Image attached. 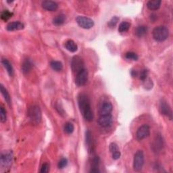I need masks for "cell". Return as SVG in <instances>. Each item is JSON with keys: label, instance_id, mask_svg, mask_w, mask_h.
<instances>
[{"label": "cell", "instance_id": "obj_3", "mask_svg": "<svg viewBox=\"0 0 173 173\" xmlns=\"http://www.w3.org/2000/svg\"><path fill=\"white\" fill-rule=\"evenodd\" d=\"M152 35L156 41L162 42L168 37L169 30L165 26H159L153 30Z\"/></svg>", "mask_w": 173, "mask_h": 173}, {"label": "cell", "instance_id": "obj_14", "mask_svg": "<svg viewBox=\"0 0 173 173\" xmlns=\"http://www.w3.org/2000/svg\"><path fill=\"white\" fill-rule=\"evenodd\" d=\"M24 28V25L23 23H22L20 21H14L7 25L6 29L9 31H19Z\"/></svg>", "mask_w": 173, "mask_h": 173}, {"label": "cell", "instance_id": "obj_27", "mask_svg": "<svg viewBox=\"0 0 173 173\" xmlns=\"http://www.w3.org/2000/svg\"><path fill=\"white\" fill-rule=\"evenodd\" d=\"M143 85L147 90H150L153 88V82L149 77L146 78L144 81H143Z\"/></svg>", "mask_w": 173, "mask_h": 173}, {"label": "cell", "instance_id": "obj_25", "mask_svg": "<svg viewBox=\"0 0 173 173\" xmlns=\"http://www.w3.org/2000/svg\"><path fill=\"white\" fill-rule=\"evenodd\" d=\"M64 130L66 134H72L74 130V126L73 123L71 122H66L64 127Z\"/></svg>", "mask_w": 173, "mask_h": 173}, {"label": "cell", "instance_id": "obj_17", "mask_svg": "<svg viewBox=\"0 0 173 173\" xmlns=\"http://www.w3.org/2000/svg\"><path fill=\"white\" fill-rule=\"evenodd\" d=\"M64 47L68 51H69L72 53H74L78 50V46L77 43L73 40H68L64 43Z\"/></svg>", "mask_w": 173, "mask_h": 173}, {"label": "cell", "instance_id": "obj_38", "mask_svg": "<svg viewBox=\"0 0 173 173\" xmlns=\"http://www.w3.org/2000/svg\"><path fill=\"white\" fill-rule=\"evenodd\" d=\"M90 172H92V173H94V172H100V170L98 168H91V171H89Z\"/></svg>", "mask_w": 173, "mask_h": 173}, {"label": "cell", "instance_id": "obj_22", "mask_svg": "<svg viewBox=\"0 0 173 173\" xmlns=\"http://www.w3.org/2000/svg\"><path fill=\"white\" fill-rule=\"evenodd\" d=\"M50 66L51 69L56 72H60L63 69V65L61 62L56 61V60H53L50 62Z\"/></svg>", "mask_w": 173, "mask_h": 173}, {"label": "cell", "instance_id": "obj_29", "mask_svg": "<svg viewBox=\"0 0 173 173\" xmlns=\"http://www.w3.org/2000/svg\"><path fill=\"white\" fill-rule=\"evenodd\" d=\"M125 58L127 60H133V61H137L139 59V56L137 54L133 51H129L125 54Z\"/></svg>", "mask_w": 173, "mask_h": 173}, {"label": "cell", "instance_id": "obj_1", "mask_svg": "<svg viewBox=\"0 0 173 173\" xmlns=\"http://www.w3.org/2000/svg\"><path fill=\"white\" fill-rule=\"evenodd\" d=\"M78 104L81 113L87 122H91L93 120V114L91 110V103L87 95L85 93H81L78 96Z\"/></svg>", "mask_w": 173, "mask_h": 173}, {"label": "cell", "instance_id": "obj_19", "mask_svg": "<svg viewBox=\"0 0 173 173\" xmlns=\"http://www.w3.org/2000/svg\"><path fill=\"white\" fill-rule=\"evenodd\" d=\"M2 63L3 66V67L5 68L6 70H7V73L10 75V77H12L14 75V69L12 64H11L8 60L6 59H2Z\"/></svg>", "mask_w": 173, "mask_h": 173}, {"label": "cell", "instance_id": "obj_8", "mask_svg": "<svg viewBox=\"0 0 173 173\" xmlns=\"http://www.w3.org/2000/svg\"><path fill=\"white\" fill-rule=\"evenodd\" d=\"M159 110L160 113L167 116L170 120H172V110L171 108V106H169L168 103L164 99H162L160 101V105H159Z\"/></svg>", "mask_w": 173, "mask_h": 173}, {"label": "cell", "instance_id": "obj_11", "mask_svg": "<svg viewBox=\"0 0 173 173\" xmlns=\"http://www.w3.org/2000/svg\"><path fill=\"white\" fill-rule=\"evenodd\" d=\"M113 122V116L112 114L100 116L98 119V124L102 127H108Z\"/></svg>", "mask_w": 173, "mask_h": 173}, {"label": "cell", "instance_id": "obj_15", "mask_svg": "<svg viewBox=\"0 0 173 173\" xmlns=\"http://www.w3.org/2000/svg\"><path fill=\"white\" fill-rule=\"evenodd\" d=\"M163 144H164L163 139L161 135H156L155 140H154L153 143V149L154 151L156 152L160 151L163 148Z\"/></svg>", "mask_w": 173, "mask_h": 173}, {"label": "cell", "instance_id": "obj_33", "mask_svg": "<svg viewBox=\"0 0 173 173\" xmlns=\"http://www.w3.org/2000/svg\"><path fill=\"white\" fill-rule=\"evenodd\" d=\"M148 74H149V71L146 69L142 70L141 71V73L140 74V78L141 81H144L146 78L148 77Z\"/></svg>", "mask_w": 173, "mask_h": 173}, {"label": "cell", "instance_id": "obj_37", "mask_svg": "<svg viewBox=\"0 0 173 173\" xmlns=\"http://www.w3.org/2000/svg\"><path fill=\"white\" fill-rule=\"evenodd\" d=\"M131 76H132L133 77H137L138 76V73L137 72L136 70H132L131 71Z\"/></svg>", "mask_w": 173, "mask_h": 173}, {"label": "cell", "instance_id": "obj_23", "mask_svg": "<svg viewBox=\"0 0 173 173\" xmlns=\"http://www.w3.org/2000/svg\"><path fill=\"white\" fill-rule=\"evenodd\" d=\"M0 89H1L2 94L3 95V97H4L6 102L10 105L11 103V97L8 91H7V89L4 87V86H3L2 84H1V86H0Z\"/></svg>", "mask_w": 173, "mask_h": 173}, {"label": "cell", "instance_id": "obj_7", "mask_svg": "<svg viewBox=\"0 0 173 173\" xmlns=\"http://www.w3.org/2000/svg\"><path fill=\"white\" fill-rule=\"evenodd\" d=\"M76 22L78 25L84 29H90L94 26V22L88 17L78 16L76 18Z\"/></svg>", "mask_w": 173, "mask_h": 173}, {"label": "cell", "instance_id": "obj_30", "mask_svg": "<svg viewBox=\"0 0 173 173\" xmlns=\"http://www.w3.org/2000/svg\"><path fill=\"white\" fill-rule=\"evenodd\" d=\"M7 120V115H6V111L5 108L2 106L0 107V121L2 123H4Z\"/></svg>", "mask_w": 173, "mask_h": 173}, {"label": "cell", "instance_id": "obj_2", "mask_svg": "<svg viewBox=\"0 0 173 173\" xmlns=\"http://www.w3.org/2000/svg\"><path fill=\"white\" fill-rule=\"evenodd\" d=\"M27 116L32 124L37 125L41 122L42 115H41V109L38 106L34 105L28 109Z\"/></svg>", "mask_w": 173, "mask_h": 173}, {"label": "cell", "instance_id": "obj_36", "mask_svg": "<svg viewBox=\"0 0 173 173\" xmlns=\"http://www.w3.org/2000/svg\"><path fill=\"white\" fill-rule=\"evenodd\" d=\"M120 156H121V153H120V151H117V152L112 153V158L115 160H118L120 158Z\"/></svg>", "mask_w": 173, "mask_h": 173}, {"label": "cell", "instance_id": "obj_6", "mask_svg": "<svg viewBox=\"0 0 173 173\" xmlns=\"http://www.w3.org/2000/svg\"><path fill=\"white\" fill-rule=\"evenodd\" d=\"M85 64L82 60L80 56L75 55L72 58L71 60V69H72L73 72L77 74L82 70L85 69Z\"/></svg>", "mask_w": 173, "mask_h": 173}, {"label": "cell", "instance_id": "obj_32", "mask_svg": "<svg viewBox=\"0 0 173 173\" xmlns=\"http://www.w3.org/2000/svg\"><path fill=\"white\" fill-rule=\"evenodd\" d=\"M68 164V160L66 157H62L60 160L58 164V167L59 169H62L64 167H66Z\"/></svg>", "mask_w": 173, "mask_h": 173}, {"label": "cell", "instance_id": "obj_16", "mask_svg": "<svg viewBox=\"0 0 173 173\" xmlns=\"http://www.w3.org/2000/svg\"><path fill=\"white\" fill-rule=\"evenodd\" d=\"M22 71L24 74H27L31 72L33 68V63L30 59H25L22 64Z\"/></svg>", "mask_w": 173, "mask_h": 173}, {"label": "cell", "instance_id": "obj_31", "mask_svg": "<svg viewBox=\"0 0 173 173\" xmlns=\"http://www.w3.org/2000/svg\"><path fill=\"white\" fill-rule=\"evenodd\" d=\"M119 20V18L118 16H114L112 17L110 20L108 22V25L110 28H114L115 26L117 24Z\"/></svg>", "mask_w": 173, "mask_h": 173}, {"label": "cell", "instance_id": "obj_9", "mask_svg": "<svg viewBox=\"0 0 173 173\" xmlns=\"http://www.w3.org/2000/svg\"><path fill=\"white\" fill-rule=\"evenodd\" d=\"M88 81V71L86 69L82 70L81 72L76 74L75 78V83L78 86L85 85Z\"/></svg>", "mask_w": 173, "mask_h": 173}, {"label": "cell", "instance_id": "obj_5", "mask_svg": "<svg viewBox=\"0 0 173 173\" xmlns=\"http://www.w3.org/2000/svg\"><path fill=\"white\" fill-rule=\"evenodd\" d=\"M144 153L142 150H138L135 153L133 159V169L135 171H140L144 165Z\"/></svg>", "mask_w": 173, "mask_h": 173}, {"label": "cell", "instance_id": "obj_28", "mask_svg": "<svg viewBox=\"0 0 173 173\" xmlns=\"http://www.w3.org/2000/svg\"><path fill=\"white\" fill-rule=\"evenodd\" d=\"M12 15H13V13L10 12L9 10H3L1 14V18L3 20L7 21L12 16Z\"/></svg>", "mask_w": 173, "mask_h": 173}, {"label": "cell", "instance_id": "obj_13", "mask_svg": "<svg viewBox=\"0 0 173 173\" xmlns=\"http://www.w3.org/2000/svg\"><path fill=\"white\" fill-rule=\"evenodd\" d=\"M112 110H113L112 104L110 102H109V101H105V102H104L103 104L101 105V106L100 108V116L110 114L111 112H112Z\"/></svg>", "mask_w": 173, "mask_h": 173}, {"label": "cell", "instance_id": "obj_35", "mask_svg": "<svg viewBox=\"0 0 173 173\" xmlns=\"http://www.w3.org/2000/svg\"><path fill=\"white\" fill-rule=\"evenodd\" d=\"M109 149H110V151L112 153H114L115 152L119 151V148L118 145L115 144V143H112V144H110V146H109Z\"/></svg>", "mask_w": 173, "mask_h": 173}, {"label": "cell", "instance_id": "obj_24", "mask_svg": "<svg viewBox=\"0 0 173 173\" xmlns=\"http://www.w3.org/2000/svg\"><path fill=\"white\" fill-rule=\"evenodd\" d=\"M131 27V23L126 21L122 22L120 24L119 27H118V31L120 33H125L129 31Z\"/></svg>", "mask_w": 173, "mask_h": 173}, {"label": "cell", "instance_id": "obj_10", "mask_svg": "<svg viewBox=\"0 0 173 173\" xmlns=\"http://www.w3.org/2000/svg\"><path fill=\"white\" fill-rule=\"evenodd\" d=\"M150 134V128L148 125L141 126L137 131L136 138L139 141H141L148 137Z\"/></svg>", "mask_w": 173, "mask_h": 173}, {"label": "cell", "instance_id": "obj_18", "mask_svg": "<svg viewBox=\"0 0 173 173\" xmlns=\"http://www.w3.org/2000/svg\"><path fill=\"white\" fill-rule=\"evenodd\" d=\"M161 3L160 0H150L147 3V7L150 10H157L160 7Z\"/></svg>", "mask_w": 173, "mask_h": 173}, {"label": "cell", "instance_id": "obj_34", "mask_svg": "<svg viewBox=\"0 0 173 173\" xmlns=\"http://www.w3.org/2000/svg\"><path fill=\"white\" fill-rule=\"evenodd\" d=\"M50 166L48 163H44L42 165V166H41V168L40 172H41V173L48 172L49 171H50Z\"/></svg>", "mask_w": 173, "mask_h": 173}, {"label": "cell", "instance_id": "obj_12", "mask_svg": "<svg viewBox=\"0 0 173 173\" xmlns=\"http://www.w3.org/2000/svg\"><path fill=\"white\" fill-rule=\"evenodd\" d=\"M41 6L44 10L50 11V12H54L58 8V3L54 1H50V0H46V1L42 2Z\"/></svg>", "mask_w": 173, "mask_h": 173}, {"label": "cell", "instance_id": "obj_26", "mask_svg": "<svg viewBox=\"0 0 173 173\" xmlns=\"http://www.w3.org/2000/svg\"><path fill=\"white\" fill-rule=\"evenodd\" d=\"M85 141L86 145H87L89 148H92V136L91 131L89 130H86L85 132Z\"/></svg>", "mask_w": 173, "mask_h": 173}, {"label": "cell", "instance_id": "obj_4", "mask_svg": "<svg viewBox=\"0 0 173 173\" xmlns=\"http://www.w3.org/2000/svg\"><path fill=\"white\" fill-rule=\"evenodd\" d=\"M13 152L12 151H4L1 154V167L2 168L7 169L10 168V167L12 166V162H13Z\"/></svg>", "mask_w": 173, "mask_h": 173}, {"label": "cell", "instance_id": "obj_20", "mask_svg": "<svg viewBox=\"0 0 173 173\" xmlns=\"http://www.w3.org/2000/svg\"><path fill=\"white\" fill-rule=\"evenodd\" d=\"M66 20V17L64 14H60L53 19V24L55 26H61L64 23Z\"/></svg>", "mask_w": 173, "mask_h": 173}, {"label": "cell", "instance_id": "obj_21", "mask_svg": "<svg viewBox=\"0 0 173 173\" xmlns=\"http://www.w3.org/2000/svg\"><path fill=\"white\" fill-rule=\"evenodd\" d=\"M148 29L146 26H144V25L139 26V27L136 29V30H135V34H136V35L137 37H141L145 35L147 32H148Z\"/></svg>", "mask_w": 173, "mask_h": 173}]
</instances>
